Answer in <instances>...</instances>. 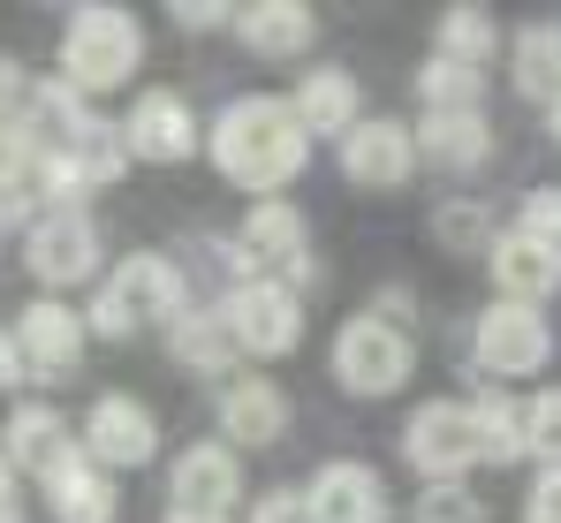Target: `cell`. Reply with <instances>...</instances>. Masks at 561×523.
<instances>
[{
	"instance_id": "cell-24",
	"label": "cell",
	"mask_w": 561,
	"mask_h": 523,
	"mask_svg": "<svg viewBox=\"0 0 561 523\" xmlns=\"http://www.w3.org/2000/svg\"><path fill=\"white\" fill-rule=\"evenodd\" d=\"M516 91L524 99H554L561 91V31L554 23H531L516 38Z\"/></svg>"
},
{
	"instance_id": "cell-30",
	"label": "cell",
	"mask_w": 561,
	"mask_h": 523,
	"mask_svg": "<svg viewBox=\"0 0 561 523\" xmlns=\"http://www.w3.org/2000/svg\"><path fill=\"white\" fill-rule=\"evenodd\" d=\"M524 455H539L547 470H561V387L524 402Z\"/></svg>"
},
{
	"instance_id": "cell-10",
	"label": "cell",
	"mask_w": 561,
	"mask_h": 523,
	"mask_svg": "<svg viewBox=\"0 0 561 523\" xmlns=\"http://www.w3.org/2000/svg\"><path fill=\"white\" fill-rule=\"evenodd\" d=\"M547 356H554V327H547V311H531V304H493V311L478 319V364H485V372H501V379H531Z\"/></svg>"
},
{
	"instance_id": "cell-36",
	"label": "cell",
	"mask_w": 561,
	"mask_h": 523,
	"mask_svg": "<svg viewBox=\"0 0 561 523\" xmlns=\"http://www.w3.org/2000/svg\"><path fill=\"white\" fill-rule=\"evenodd\" d=\"M31 372H23V349H15V334L0 327V387H23Z\"/></svg>"
},
{
	"instance_id": "cell-20",
	"label": "cell",
	"mask_w": 561,
	"mask_h": 523,
	"mask_svg": "<svg viewBox=\"0 0 561 523\" xmlns=\"http://www.w3.org/2000/svg\"><path fill=\"white\" fill-rule=\"evenodd\" d=\"M46 501H54V523H114V509H122L114 501V478L99 470L84 447L46 470Z\"/></svg>"
},
{
	"instance_id": "cell-14",
	"label": "cell",
	"mask_w": 561,
	"mask_h": 523,
	"mask_svg": "<svg viewBox=\"0 0 561 523\" xmlns=\"http://www.w3.org/2000/svg\"><path fill=\"white\" fill-rule=\"evenodd\" d=\"M220 433H228V455L236 447H280L288 440V395L274 379H228L220 387Z\"/></svg>"
},
{
	"instance_id": "cell-28",
	"label": "cell",
	"mask_w": 561,
	"mask_h": 523,
	"mask_svg": "<svg viewBox=\"0 0 561 523\" xmlns=\"http://www.w3.org/2000/svg\"><path fill=\"white\" fill-rule=\"evenodd\" d=\"M433 243H440V251H485V243H493V213L470 205V197L433 205Z\"/></svg>"
},
{
	"instance_id": "cell-3",
	"label": "cell",
	"mask_w": 561,
	"mask_h": 523,
	"mask_svg": "<svg viewBox=\"0 0 561 523\" xmlns=\"http://www.w3.org/2000/svg\"><path fill=\"white\" fill-rule=\"evenodd\" d=\"M183 273L160 259V251H129V259L114 265V281L92 296V319H84V334H106V342H129L137 327H152V319H183Z\"/></svg>"
},
{
	"instance_id": "cell-23",
	"label": "cell",
	"mask_w": 561,
	"mask_h": 523,
	"mask_svg": "<svg viewBox=\"0 0 561 523\" xmlns=\"http://www.w3.org/2000/svg\"><path fill=\"white\" fill-rule=\"evenodd\" d=\"M38 205H54V197H46V160L23 152L15 137H0V228L38 220Z\"/></svg>"
},
{
	"instance_id": "cell-19",
	"label": "cell",
	"mask_w": 561,
	"mask_h": 523,
	"mask_svg": "<svg viewBox=\"0 0 561 523\" xmlns=\"http://www.w3.org/2000/svg\"><path fill=\"white\" fill-rule=\"evenodd\" d=\"M410 145H417L433 168H456V174H470V168H485V160H493V129H485V114H478V106L425 114V122L410 129Z\"/></svg>"
},
{
	"instance_id": "cell-34",
	"label": "cell",
	"mask_w": 561,
	"mask_h": 523,
	"mask_svg": "<svg viewBox=\"0 0 561 523\" xmlns=\"http://www.w3.org/2000/svg\"><path fill=\"white\" fill-rule=\"evenodd\" d=\"M251 523H311V509H304V493H288V486H274L259 509H251Z\"/></svg>"
},
{
	"instance_id": "cell-31",
	"label": "cell",
	"mask_w": 561,
	"mask_h": 523,
	"mask_svg": "<svg viewBox=\"0 0 561 523\" xmlns=\"http://www.w3.org/2000/svg\"><path fill=\"white\" fill-rule=\"evenodd\" d=\"M417 523H485V509H478V493H463V486H425Z\"/></svg>"
},
{
	"instance_id": "cell-11",
	"label": "cell",
	"mask_w": 561,
	"mask_h": 523,
	"mask_svg": "<svg viewBox=\"0 0 561 523\" xmlns=\"http://www.w3.org/2000/svg\"><path fill=\"white\" fill-rule=\"evenodd\" d=\"M8 334L23 349V372H31V379H61V372H77V356H84V319H77L61 296L23 304V319H15Z\"/></svg>"
},
{
	"instance_id": "cell-25",
	"label": "cell",
	"mask_w": 561,
	"mask_h": 523,
	"mask_svg": "<svg viewBox=\"0 0 561 523\" xmlns=\"http://www.w3.org/2000/svg\"><path fill=\"white\" fill-rule=\"evenodd\" d=\"M470 425H478V463H516L524 455V410L508 395L470 402Z\"/></svg>"
},
{
	"instance_id": "cell-35",
	"label": "cell",
	"mask_w": 561,
	"mask_h": 523,
	"mask_svg": "<svg viewBox=\"0 0 561 523\" xmlns=\"http://www.w3.org/2000/svg\"><path fill=\"white\" fill-rule=\"evenodd\" d=\"M175 23H183V31H213V23H228V8H220V0H197V8H175Z\"/></svg>"
},
{
	"instance_id": "cell-2",
	"label": "cell",
	"mask_w": 561,
	"mask_h": 523,
	"mask_svg": "<svg viewBox=\"0 0 561 523\" xmlns=\"http://www.w3.org/2000/svg\"><path fill=\"white\" fill-rule=\"evenodd\" d=\"M145 61V31L129 8H106V0H84L69 8V31H61V84L77 91H122Z\"/></svg>"
},
{
	"instance_id": "cell-33",
	"label": "cell",
	"mask_w": 561,
	"mask_h": 523,
	"mask_svg": "<svg viewBox=\"0 0 561 523\" xmlns=\"http://www.w3.org/2000/svg\"><path fill=\"white\" fill-rule=\"evenodd\" d=\"M524 516H531V523H561V470H539V478H531Z\"/></svg>"
},
{
	"instance_id": "cell-5",
	"label": "cell",
	"mask_w": 561,
	"mask_h": 523,
	"mask_svg": "<svg viewBox=\"0 0 561 523\" xmlns=\"http://www.w3.org/2000/svg\"><path fill=\"white\" fill-rule=\"evenodd\" d=\"M402 455H410V470H417L425 486H463V470L478 463V425H470V410L463 402H425V410H410Z\"/></svg>"
},
{
	"instance_id": "cell-6",
	"label": "cell",
	"mask_w": 561,
	"mask_h": 523,
	"mask_svg": "<svg viewBox=\"0 0 561 523\" xmlns=\"http://www.w3.org/2000/svg\"><path fill=\"white\" fill-rule=\"evenodd\" d=\"M220 334L228 349H251V356H288L296 334H304V304L280 288V281H243L228 304H220Z\"/></svg>"
},
{
	"instance_id": "cell-26",
	"label": "cell",
	"mask_w": 561,
	"mask_h": 523,
	"mask_svg": "<svg viewBox=\"0 0 561 523\" xmlns=\"http://www.w3.org/2000/svg\"><path fill=\"white\" fill-rule=\"evenodd\" d=\"M175 334H168V349H175V364H190V372H228V334H220V319H205V311H183V319H168Z\"/></svg>"
},
{
	"instance_id": "cell-9",
	"label": "cell",
	"mask_w": 561,
	"mask_h": 523,
	"mask_svg": "<svg viewBox=\"0 0 561 523\" xmlns=\"http://www.w3.org/2000/svg\"><path fill=\"white\" fill-rule=\"evenodd\" d=\"M236 243H243V259H251V265H280V288H288V296L319 281V265H311V236H304V213L280 205V197H266V205L243 213V236H236Z\"/></svg>"
},
{
	"instance_id": "cell-27",
	"label": "cell",
	"mask_w": 561,
	"mask_h": 523,
	"mask_svg": "<svg viewBox=\"0 0 561 523\" xmlns=\"http://www.w3.org/2000/svg\"><path fill=\"white\" fill-rule=\"evenodd\" d=\"M440 61H456V69H485L493 61V15L485 8H448L440 15Z\"/></svg>"
},
{
	"instance_id": "cell-8",
	"label": "cell",
	"mask_w": 561,
	"mask_h": 523,
	"mask_svg": "<svg viewBox=\"0 0 561 523\" xmlns=\"http://www.w3.org/2000/svg\"><path fill=\"white\" fill-rule=\"evenodd\" d=\"M77 447L92 455L99 470H145V463L160 455V418H152L145 402H129V395H99L84 433H77Z\"/></svg>"
},
{
	"instance_id": "cell-17",
	"label": "cell",
	"mask_w": 561,
	"mask_h": 523,
	"mask_svg": "<svg viewBox=\"0 0 561 523\" xmlns=\"http://www.w3.org/2000/svg\"><path fill=\"white\" fill-rule=\"evenodd\" d=\"M485 259H493V288H501V304H531V311H539V296H554V288H561V259H554V251H539L524 228L493 236Z\"/></svg>"
},
{
	"instance_id": "cell-7",
	"label": "cell",
	"mask_w": 561,
	"mask_h": 523,
	"mask_svg": "<svg viewBox=\"0 0 561 523\" xmlns=\"http://www.w3.org/2000/svg\"><path fill=\"white\" fill-rule=\"evenodd\" d=\"M23 265L46 281V288H77L99 273V220L92 213H38L31 236H23Z\"/></svg>"
},
{
	"instance_id": "cell-16",
	"label": "cell",
	"mask_w": 561,
	"mask_h": 523,
	"mask_svg": "<svg viewBox=\"0 0 561 523\" xmlns=\"http://www.w3.org/2000/svg\"><path fill=\"white\" fill-rule=\"evenodd\" d=\"M304 509H311V523H387V486L365 463H327L311 478Z\"/></svg>"
},
{
	"instance_id": "cell-18",
	"label": "cell",
	"mask_w": 561,
	"mask_h": 523,
	"mask_svg": "<svg viewBox=\"0 0 561 523\" xmlns=\"http://www.w3.org/2000/svg\"><path fill=\"white\" fill-rule=\"evenodd\" d=\"M0 463L8 470H54V463H69L77 455V433H69V418L61 410H46V402H23V410H8V433H0Z\"/></svg>"
},
{
	"instance_id": "cell-38",
	"label": "cell",
	"mask_w": 561,
	"mask_h": 523,
	"mask_svg": "<svg viewBox=\"0 0 561 523\" xmlns=\"http://www.w3.org/2000/svg\"><path fill=\"white\" fill-rule=\"evenodd\" d=\"M547 129H554V145H561V91L547 99Z\"/></svg>"
},
{
	"instance_id": "cell-4",
	"label": "cell",
	"mask_w": 561,
	"mask_h": 523,
	"mask_svg": "<svg viewBox=\"0 0 561 523\" xmlns=\"http://www.w3.org/2000/svg\"><path fill=\"white\" fill-rule=\"evenodd\" d=\"M410 372H417V342L394 327V319H379V311H357L342 334H334V379L350 387V395H394V387H410Z\"/></svg>"
},
{
	"instance_id": "cell-32",
	"label": "cell",
	"mask_w": 561,
	"mask_h": 523,
	"mask_svg": "<svg viewBox=\"0 0 561 523\" xmlns=\"http://www.w3.org/2000/svg\"><path fill=\"white\" fill-rule=\"evenodd\" d=\"M524 236H531L539 251H554V259H561V190H539V197L524 205Z\"/></svg>"
},
{
	"instance_id": "cell-39",
	"label": "cell",
	"mask_w": 561,
	"mask_h": 523,
	"mask_svg": "<svg viewBox=\"0 0 561 523\" xmlns=\"http://www.w3.org/2000/svg\"><path fill=\"white\" fill-rule=\"evenodd\" d=\"M168 523H228V516H183V509H168Z\"/></svg>"
},
{
	"instance_id": "cell-12",
	"label": "cell",
	"mask_w": 561,
	"mask_h": 523,
	"mask_svg": "<svg viewBox=\"0 0 561 523\" xmlns=\"http://www.w3.org/2000/svg\"><path fill=\"white\" fill-rule=\"evenodd\" d=\"M417 168V145H410V129L402 122H357V129H342V174L350 182H365V190H402Z\"/></svg>"
},
{
	"instance_id": "cell-22",
	"label": "cell",
	"mask_w": 561,
	"mask_h": 523,
	"mask_svg": "<svg viewBox=\"0 0 561 523\" xmlns=\"http://www.w3.org/2000/svg\"><path fill=\"white\" fill-rule=\"evenodd\" d=\"M288 114L304 122V137H342V129H357V77L350 69H311L296 99H288Z\"/></svg>"
},
{
	"instance_id": "cell-37",
	"label": "cell",
	"mask_w": 561,
	"mask_h": 523,
	"mask_svg": "<svg viewBox=\"0 0 561 523\" xmlns=\"http://www.w3.org/2000/svg\"><path fill=\"white\" fill-rule=\"evenodd\" d=\"M0 523H23V493H15V470L0 463Z\"/></svg>"
},
{
	"instance_id": "cell-15",
	"label": "cell",
	"mask_w": 561,
	"mask_h": 523,
	"mask_svg": "<svg viewBox=\"0 0 561 523\" xmlns=\"http://www.w3.org/2000/svg\"><path fill=\"white\" fill-rule=\"evenodd\" d=\"M236 493H243V470H236L228 447H183L175 470H168V501L183 516H228Z\"/></svg>"
},
{
	"instance_id": "cell-21",
	"label": "cell",
	"mask_w": 561,
	"mask_h": 523,
	"mask_svg": "<svg viewBox=\"0 0 561 523\" xmlns=\"http://www.w3.org/2000/svg\"><path fill=\"white\" fill-rule=\"evenodd\" d=\"M236 31H243L251 54H266V61H296V54H311L319 15H311L304 0H259V8L236 15Z\"/></svg>"
},
{
	"instance_id": "cell-13",
	"label": "cell",
	"mask_w": 561,
	"mask_h": 523,
	"mask_svg": "<svg viewBox=\"0 0 561 523\" xmlns=\"http://www.w3.org/2000/svg\"><path fill=\"white\" fill-rule=\"evenodd\" d=\"M190 145H197V114L175 91H145L129 106V122H122V152H137V160L168 168V160H190Z\"/></svg>"
},
{
	"instance_id": "cell-1",
	"label": "cell",
	"mask_w": 561,
	"mask_h": 523,
	"mask_svg": "<svg viewBox=\"0 0 561 523\" xmlns=\"http://www.w3.org/2000/svg\"><path fill=\"white\" fill-rule=\"evenodd\" d=\"M304 160H311V137L288 114V99H236L213 122V168L236 190H280L304 174Z\"/></svg>"
},
{
	"instance_id": "cell-29",
	"label": "cell",
	"mask_w": 561,
	"mask_h": 523,
	"mask_svg": "<svg viewBox=\"0 0 561 523\" xmlns=\"http://www.w3.org/2000/svg\"><path fill=\"white\" fill-rule=\"evenodd\" d=\"M417 99H425V114H456V106H478V69H456V61H425L417 69Z\"/></svg>"
}]
</instances>
